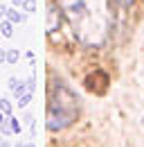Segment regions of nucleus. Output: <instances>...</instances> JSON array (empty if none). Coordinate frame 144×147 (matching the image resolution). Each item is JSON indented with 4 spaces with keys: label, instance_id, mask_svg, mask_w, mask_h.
I'll return each instance as SVG.
<instances>
[{
    "label": "nucleus",
    "instance_id": "11",
    "mask_svg": "<svg viewBox=\"0 0 144 147\" xmlns=\"http://www.w3.org/2000/svg\"><path fill=\"white\" fill-rule=\"evenodd\" d=\"M23 9H25V14H34L36 11V0H25L23 2Z\"/></svg>",
    "mask_w": 144,
    "mask_h": 147
},
{
    "label": "nucleus",
    "instance_id": "16",
    "mask_svg": "<svg viewBox=\"0 0 144 147\" xmlns=\"http://www.w3.org/2000/svg\"><path fill=\"white\" fill-rule=\"evenodd\" d=\"M115 2H117L119 7H128V5H133L135 0H115Z\"/></svg>",
    "mask_w": 144,
    "mask_h": 147
},
{
    "label": "nucleus",
    "instance_id": "15",
    "mask_svg": "<svg viewBox=\"0 0 144 147\" xmlns=\"http://www.w3.org/2000/svg\"><path fill=\"white\" fill-rule=\"evenodd\" d=\"M0 63H7V50L0 48Z\"/></svg>",
    "mask_w": 144,
    "mask_h": 147
},
{
    "label": "nucleus",
    "instance_id": "17",
    "mask_svg": "<svg viewBox=\"0 0 144 147\" xmlns=\"http://www.w3.org/2000/svg\"><path fill=\"white\" fill-rule=\"evenodd\" d=\"M23 2H25V0H11V7H18V9H20V7H23Z\"/></svg>",
    "mask_w": 144,
    "mask_h": 147
},
{
    "label": "nucleus",
    "instance_id": "14",
    "mask_svg": "<svg viewBox=\"0 0 144 147\" xmlns=\"http://www.w3.org/2000/svg\"><path fill=\"white\" fill-rule=\"evenodd\" d=\"M7 9H9V7L0 2V20H2V18H7Z\"/></svg>",
    "mask_w": 144,
    "mask_h": 147
},
{
    "label": "nucleus",
    "instance_id": "1",
    "mask_svg": "<svg viewBox=\"0 0 144 147\" xmlns=\"http://www.w3.org/2000/svg\"><path fill=\"white\" fill-rule=\"evenodd\" d=\"M61 9L79 41L86 45H97L104 41L108 30L106 0H61Z\"/></svg>",
    "mask_w": 144,
    "mask_h": 147
},
{
    "label": "nucleus",
    "instance_id": "6",
    "mask_svg": "<svg viewBox=\"0 0 144 147\" xmlns=\"http://www.w3.org/2000/svg\"><path fill=\"white\" fill-rule=\"evenodd\" d=\"M0 34H2L5 38H11V36H14V23H11L9 18H2V20H0Z\"/></svg>",
    "mask_w": 144,
    "mask_h": 147
},
{
    "label": "nucleus",
    "instance_id": "5",
    "mask_svg": "<svg viewBox=\"0 0 144 147\" xmlns=\"http://www.w3.org/2000/svg\"><path fill=\"white\" fill-rule=\"evenodd\" d=\"M7 18L11 20L14 25H23L27 20V16H25V11H18V7H9L7 9Z\"/></svg>",
    "mask_w": 144,
    "mask_h": 147
},
{
    "label": "nucleus",
    "instance_id": "3",
    "mask_svg": "<svg viewBox=\"0 0 144 147\" xmlns=\"http://www.w3.org/2000/svg\"><path fill=\"white\" fill-rule=\"evenodd\" d=\"M59 27H61V9L50 2V5H47V23H45V32H47V34H54Z\"/></svg>",
    "mask_w": 144,
    "mask_h": 147
},
{
    "label": "nucleus",
    "instance_id": "13",
    "mask_svg": "<svg viewBox=\"0 0 144 147\" xmlns=\"http://www.w3.org/2000/svg\"><path fill=\"white\" fill-rule=\"evenodd\" d=\"M25 86H27V91H29V93H34V88H36V77L25 79Z\"/></svg>",
    "mask_w": 144,
    "mask_h": 147
},
{
    "label": "nucleus",
    "instance_id": "4",
    "mask_svg": "<svg viewBox=\"0 0 144 147\" xmlns=\"http://www.w3.org/2000/svg\"><path fill=\"white\" fill-rule=\"evenodd\" d=\"M7 88L11 91L14 97H20L23 93H27V86H25V79H18V77H9V82H7Z\"/></svg>",
    "mask_w": 144,
    "mask_h": 147
},
{
    "label": "nucleus",
    "instance_id": "18",
    "mask_svg": "<svg viewBox=\"0 0 144 147\" xmlns=\"http://www.w3.org/2000/svg\"><path fill=\"white\" fill-rule=\"evenodd\" d=\"M7 120H9V115H7V113H2V111H0V125H2V122H7Z\"/></svg>",
    "mask_w": 144,
    "mask_h": 147
},
{
    "label": "nucleus",
    "instance_id": "12",
    "mask_svg": "<svg viewBox=\"0 0 144 147\" xmlns=\"http://www.w3.org/2000/svg\"><path fill=\"white\" fill-rule=\"evenodd\" d=\"M0 134H2L5 138H9V136H14V131H11V127H9V120L0 125Z\"/></svg>",
    "mask_w": 144,
    "mask_h": 147
},
{
    "label": "nucleus",
    "instance_id": "19",
    "mask_svg": "<svg viewBox=\"0 0 144 147\" xmlns=\"http://www.w3.org/2000/svg\"><path fill=\"white\" fill-rule=\"evenodd\" d=\"M0 147H11V143H9L7 138H2V140H0Z\"/></svg>",
    "mask_w": 144,
    "mask_h": 147
},
{
    "label": "nucleus",
    "instance_id": "9",
    "mask_svg": "<svg viewBox=\"0 0 144 147\" xmlns=\"http://www.w3.org/2000/svg\"><path fill=\"white\" fill-rule=\"evenodd\" d=\"M0 111H2V113H7V115H11L14 107H11V102H9L7 97H0Z\"/></svg>",
    "mask_w": 144,
    "mask_h": 147
},
{
    "label": "nucleus",
    "instance_id": "7",
    "mask_svg": "<svg viewBox=\"0 0 144 147\" xmlns=\"http://www.w3.org/2000/svg\"><path fill=\"white\" fill-rule=\"evenodd\" d=\"M18 61H20V50H7V63L16 66Z\"/></svg>",
    "mask_w": 144,
    "mask_h": 147
},
{
    "label": "nucleus",
    "instance_id": "2",
    "mask_svg": "<svg viewBox=\"0 0 144 147\" xmlns=\"http://www.w3.org/2000/svg\"><path fill=\"white\" fill-rule=\"evenodd\" d=\"M77 118V100L65 86L56 84L54 93L50 95V104H47V118L45 125L47 131H61L68 125L74 122Z\"/></svg>",
    "mask_w": 144,
    "mask_h": 147
},
{
    "label": "nucleus",
    "instance_id": "20",
    "mask_svg": "<svg viewBox=\"0 0 144 147\" xmlns=\"http://www.w3.org/2000/svg\"><path fill=\"white\" fill-rule=\"evenodd\" d=\"M16 147H27V143H18V145Z\"/></svg>",
    "mask_w": 144,
    "mask_h": 147
},
{
    "label": "nucleus",
    "instance_id": "21",
    "mask_svg": "<svg viewBox=\"0 0 144 147\" xmlns=\"http://www.w3.org/2000/svg\"><path fill=\"white\" fill-rule=\"evenodd\" d=\"M27 147H36V145H34V143H27Z\"/></svg>",
    "mask_w": 144,
    "mask_h": 147
},
{
    "label": "nucleus",
    "instance_id": "8",
    "mask_svg": "<svg viewBox=\"0 0 144 147\" xmlns=\"http://www.w3.org/2000/svg\"><path fill=\"white\" fill-rule=\"evenodd\" d=\"M32 97H34V93H23V95H20V97H18V107H20V109H25V107H27V104H29V102H32Z\"/></svg>",
    "mask_w": 144,
    "mask_h": 147
},
{
    "label": "nucleus",
    "instance_id": "10",
    "mask_svg": "<svg viewBox=\"0 0 144 147\" xmlns=\"http://www.w3.org/2000/svg\"><path fill=\"white\" fill-rule=\"evenodd\" d=\"M9 127H11V131H14V134H20V131H23L20 120H18V118H14V115H9Z\"/></svg>",
    "mask_w": 144,
    "mask_h": 147
}]
</instances>
